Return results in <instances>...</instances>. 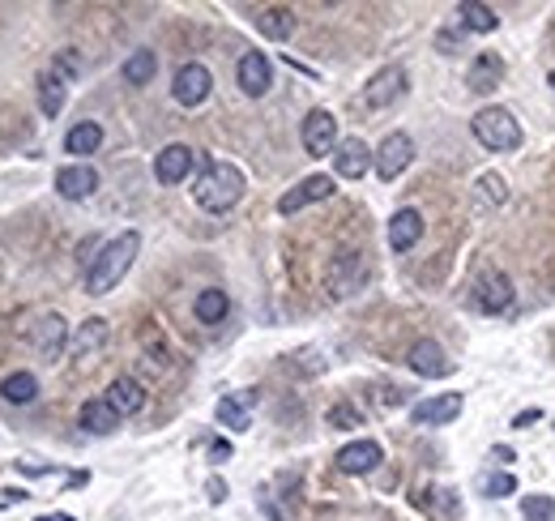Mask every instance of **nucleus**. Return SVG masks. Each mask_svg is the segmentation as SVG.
<instances>
[{
  "label": "nucleus",
  "mask_w": 555,
  "mask_h": 521,
  "mask_svg": "<svg viewBox=\"0 0 555 521\" xmlns=\"http://www.w3.org/2000/svg\"><path fill=\"white\" fill-rule=\"evenodd\" d=\"M137 252H141V235L137 231H124V235H116V240L99 244V257H90V270H86V291L90 295H107L124 274L133 270Z\"/></svg>",
  "instance_id": "nucleus-1"
},
{
  "label": "nucleus",
  "mask_w": 555,
  "mask_h": 521,
  "mask_svg": "<svg viewBox=\"0 0 555 521\" xmlns=\"http://www.w3.org/2000/svg\"><path fill=\"white\" fill-rule=\"evenodd\" d=\"M244 197V171L235 163H205L201 176L193 184V201L201 205L205 214H227L235 201Z\"/></svg>",
  "instance_id": "nucleus-2"
},
{
  "label": "nucleus",
  "mask_w": 555,
  "mask_h": 521,
  "mask_svg": "<svg viewBox=\"0 0 555 521\" xmlns=\"http://www.w3.org/2000/svg\"><path fill=\"white\" fill-rule=\"evenodd\" d=\"M363 282H368V261H363V252L355 248H342L329 257V270H325V291L329 299H351Z\"/></svg>",
  "instance_id": "nucleus-3"
},
{
  "label": "nucleus",
  "mask_w": 555,
  "mask_h": 521,
  "mask_svg": "<svg viewBox=\"0 0 555 521\" xmlns=\"http://www.w3.org/2000/svg\"><path fill=\"white\" fill-rule=\"evenodd\" d=\"M470 129H474V137H479L487 150L509 154V150L521 146V129H517V120L504 112V107H483V112L470 120Z\"/></svg>",
  "instance_id": "nucleus-4"
},
{
  "label": "nucleus",
  "mask_w": 555,
  "mask_h": 521,
  "mask_svg": "<svg viewBox=\"0 0 555 521\" xmlns=\"http://www.w3.org/2000/svg\"><path fill=\"white\" fill-rule=\"evenodd\" d=\"M470 304L487 312V317H500V312L513 308V278L500 274V270H483L479 278H474L470 287Z\"/></svg>",
  "instance_id": "nucleus-5"
},
{
  "label": "nucleus",
  "mask_w": 555,
  "mask_h": 521,
  "mask_svg": "<svg viewBox=\"0 0 555 521\" xmlns=\"http://www.w3.org/2000/svg\"><path fill=\"white\" fill-rule=\"evenodd\" d=\"M214 90V77L205 65H197V60H188V65L176 69V82H171V99H176L180 107H201L205 99H210Z\"/></svg>",
  "instance_id": "nucleus-6"
},
{
  "label": "nucleus",
  "mask_w": 555,
  "mask_h": 521,
  "mask_svg": "<svg viewBox=\"0 0 555 521\" xmlns=\"http://www.w3.org/2000/svg\"><path fill=\"white\" fill-rule=\"evenodd\" d=\"M299 137H304V150L312 154V159H325V154L338 150V116L325 112V107H316V112H308Z\"/></svg>",
  "instance_id": "nucleus-7"
},
{
  "label": "nucleus",
  "mask_w": 555,
  "mask_h": 521,
  "mask_svg": "<svg viewBox=\"0 0 555 521\" xmlns=\"http://www.w3.org/2000/svg\"><path fill=\"white\" fill-rule=\"evenodd\" d=\"M410 163H415V141H410V133H389L380 141V150H376V176L380 180H398Z\"/></svg>",
  "instance_id": "nucleus-8"
},
{
  "label": "nucleus",
  "mask_w": 555,
  "mask_h": 521,
  "mask_svg": "<svg viewBox=\"0 0 555 521\" xmlns=\"http://www.w3.org/2000/svg\"><path fill=\"white\" fill-rule=\"evenodd\" d=\"M406 94V69L402 65H389L380 69L368 86H363V107H372V112H385L389 103H398Z\"/></svg>",
  "instance_id": "nucleus-9"
},
{
  "label": "nucleus",
  "mask_w": 555,
  "mask_h": 521,
  "mask_svg": "<svg viewBox=\"0 0 555 521\" xmlns=\"http://www.w3.org/2000/svg\"><path fill=\"white\" fill-rule=\"evenodd\" d=\"M65 342H69V325H65L60 312H43V317L30 325V346H35L43 359H60Z\"/></svg>",
  "instance_id": "nucleus-10"
},
{
  "label": "nucleus",
  "mask_w": 555,
  "mask_h": 521,
  "mask_svg": "<svg viewBox=\"0 0 555 521\" xmlns=\"http://www.w3.org/2000/svg\"><path fill=\"white\" fill-rule=\"evenodd\" d=\"M462 406H466L462 393H436V398H423L410 410V419H415L419 428H444V423H453L462 415Z\"/></svg>",
  "instance_id": "nucleus-11"
},
{
  "label": "nucleus",
  "mask_w": 555,
  "mask_h": 521,
  "mask_svg": "<svg viewBox=\"0 0 555 521\" xmlns=\"http://www.w3.org/2000/svg\"><path fill=\"white\" fill-rule=\"evenodd\" d=\"M333 188H338V184H333L329 176H308V180H299L291 193L278 197V214H299V210H308V205H316V201H329Z\"/></svg>",
  "instance_id": "nucleus-12"
},
{
  "label": "nucleus",
  "mask_w": 555,
  "mask_h": 521,
  "mask_svg": "<svg viewBox=\"0 0 555 521\" xmlns=\"http://www.w3.org/2000/svg\"><path fill=\"white\" fill-rule=\"evenodd\" d=\"M333 167H338V176H346V180H363L368 167H376V154L368 150L363 137H346V141H338V150H333Z\"/></svg>",
  "instance_id": "nucleus-13"
},
{
  "label": "nucleus",
  "mask_w": 555,
  "mask_h": 521,
  "mask_svg": "<svg viewBox=\"0 0 555 521\" xmlns=\"http://www.w3.org/2000/svg\"><path fill=\"white\" fill-rule=\"evenodd\" d=\"M235 82H240V90L248 94V99H261V94H269V86H274V69H269L265 52H244L240 69H235Z\"/></svg>",
  "instance_id": "nucleus-14"
},
{
  "label": "nucleus",
  "mask_w": 555,
  "mask_h": 521,
  "mask_svg": "<svg viewBox=\"0 0 555 521\" xmlns=\"http://www.w3.org/2000/svg\"><path fill=\"white\" fill-rule=\"evenodd\" d=\"M94 188H99V171L90 163H69L56 171V193L65 201H86V197H94Z\"/></svg>",
  "instance_id": "nucleus-15"
},
{
  "label": "nucleus",
  "mask_w": 555,
  "mask_h": 521,
  "mask_svg": "<svg viewBox=\"0 0 555 521\" xmlns=\"http://www.w3.org/2000/svg\"><path fill=\"white\" fill-rule=\"evenodd\" d=\"M193 163H197V154L188 150V146H163L158 150V159H154V180L158 184H184L188 180V171H193Z\"/></svg>",
  "instance_id": "nucleus-16"
},
{
  "label": "nucleus",
  "mask_w": 555,
  "mask_h": 521,
  "mask_svg": "<svg viewBox=\"0 0 555 521\" xmlns=\"http://www.w3.org/2000/svg\"><path fill=\"white\" fill-rule=\"evenodd\" d=\"M338 470L342 475H372V470L385 462V449L376 445V440H355V445H346V449H338Z\"/></svg>",
  "instance_id": "nucleus-17"
},
{
  "label": "nucleus",
  "mask_w": 555,
  "mask_h": 521,
  "mask_svg": "<svg viewBox=\"0 0 555 521\" xmlns=\"http://www.w3.org/2000/svg\"><path fill=\"white\" fill-rule=\"evenodd\" d=\"M406 363H410V372H419V376H436V381H440V376H449V372H453V359L444 355L432 338H423V342L410 346Z\"/></svg>",
  "instance_id": "nucleus-18"
},
{
  "label": "nucleus",
  "mask_w": 555,
  "mask_h": 521,
  "mask_svg": "<svg viewBox=\"0 0 555 521\" xmlns=\"http://www.w3.org/2000/svg\"><path fill=\"white\" fill-rule=\"evenodd\" d=\"M500 77H504V56L500 52H479L470 60V69H466V86L474 94H491L500 86Z\"/></svg>",
  "instance_id": "nucleus-19"
},
{
  "label": "nucleus",
  "mask_w": 555,
  "mask_h": 521,
  "mask_svg": "<svg viewBox=\"0 0 555 521\" xmlns=\"http://www.w3.org/2000/svg\"><path fill=\"white\" fill-rule=\"evenodd\" d=\"M423 240V214L419 210H398L389 218V248L393 252H410Z\"/></svg>",
  "instance_id": "nucleus-20"
},
{
  "label": "nucleus",
  "mask_w": 555,
  "mask_h": 521,
  "mask_svg": "<svg viewBox=\"0 0 555 521\" xmlns=\"http://www.w3.org/2000/svg\"><path fill=\"white\" fill-rule=\"evenodd\" d=\"M252 402H257V393H227V398L218 402V423L231 432H248L252 428Z\"/></svg>",
  "instance_id": "nucleus-21"
},
{
  "label": "nucleus",
  "mask_w": 555,
  "mask_h": 521,
  "mask_svg": "<svg viewBox=\"0 0 555 521\" xmlns=\"http://www.w3.org/2000/svg\"><path fill=\"white\" fill-rule=\"evenodd\" d=\"M107 402L111 410L124 419V415H137L141 406H146V389H141V381H133V376H116V381L107 385Z\"/></svg>",
  "instance_id": "nucleus-22"
},
{
  "label": "nucleus",
  "mask_w": 555,
  "mask_h": 521,
  "mask_svg": "<svg viewBox=\"0 0 555 521\" xmlns=\"http://www.w3.org/2000/svg\"><path fill=\"white\" fill-rule=\"evenodd\" d=\"M77 423L90 432V436H111L120 428V415L111 410V402L107 398H94V402H86L82 406V415H77Z\"/></svg>",
  "instance_id": "nucleus-23"
},
{
  "label": "nucleus",
  "mask_w": 555,
  "mask_h": 521,
  "mask_svg": "<svg viewBox=\"0 0 555 521\" xmlns=\"http://www.w3.org/2000/svg\"><path fill=\"white\" fill-rule=\"evenodd\" d=\"M252 22H257V30H261L265 39H278V43L295 35V13H291V9H282V5L257 9V18H252Z\"/></svg>",
  "instance_id": "nucleus-24"
},
{
  "label": "nucleus",
  "mask_w": 555,
  "mask_h": 521,
  "mask_svg": "<svg viewBox=\"0 0 555 521\" xmlns=\"http://www.w3.org/2000/svg\"><path fill=\"white\" fill-rule=\"evenodd\" d=\"M193 312H197L201 325H222V321H227V312H231V299H227V291L205 287V291L193 299Z\"/></svg>",
  "instance_id": "nucleus-25"
},
{
  "label": "nucleus",
  "mask_w": 555,
  "mask_h": 521,
  "mask_svg": "<svg viewBox=\"0 0 555 521\" xmlns=\"http://www.w3.org/2000/svg\"><path fill=\"white\" fill-rule=\"evenodd\" d=\"M65 99H69V86L60 82L52 69H47V73L39 77V112H43L47 120H56L60 112H65Z\"/></svg>",
  "instance_id": "nucleus-26"
},
{
  "label": "nucleus",
  "mask_w": 555,
  "mask_h": 521,
  "mask_svg": "<svg viewBox=\"0 0 555 521\" xmlns=\"http://www.w3.org/2000/svg\"><path fill=\"white\" fill-rule=\"evenodd\" d=\"M99 146H103V129H99L94 120L73 124L69 137H65V154H77V159H82V154H94Z\"/></svg>",
  "instance_id": "nucleus-27"
},
{
  "label": "nucleus",
  "mask_w": 555,
  "mask_h": 521,
  "mask_svg": "<svg viewBox=\"0 0 555 521\" xmlns=\"http://www.w3.org/2000/svg\"><path fill=\"white\" fill-rule=\"evenodd\" d=\"M457 18H462V26L474 30V35H491V30L500 26L496 9H491V5H479V0H466V5H457Z\"/></svg>",
  "instance_id": "nucleus-28"
},
{
  "label": "nucleus",
  "mask_w": 555,
  "mask_h": 521,
  "mask_svg": "<svg viewBox=\"0 0 555 521\" xmlns=\"http://www.w3.org/2000/svg\"><path fill=\"white\" fill-rule=\"evenodd\" d=\"M124 86H150V77L158 73V56L150 52V47H141V52H133L129 60H124Z\"/></svg>",
  "instance_id": "nucleus-29"
},
{
  "label": "nucleus",
  "mask_w": 555,
  "mask_h": 521,
  "mask_svg": "<svg viewBox=\"0 0 555 521\" xmlns=\"http://www.w3.org/2000/svg\"><path fill=\"white\" fill-rule=\"evenodd\" d=\"M0 393H5V402H13V406H30L39 398V381L30 372H13L0 381Z\"/></svg>",
  "instance_id": "nucleus-30"
},
{
  "label": "nucleus",
  "mask_w": 555,
  "mask_h": 521,
  "mask_svg": "<svg viewBox=\"0 0 555 521\" xmlns=\"http://www.w3.org/2000/svg\"><path fill=\"white\" fill-rule=\"evenodd\" d=\"M111 338V329H107V321L103 317H90L82 329H77V338H73V351H77V359L82 355H90V351H99V346Z\"/></svg>",
  "instance_id": "nucleus-31"
},
{
  "label": "nucleus",
  "mask_w": 555,
  "mask_h": 521,
  "mask_svg": "<svg viewBox=\"0 0 555 521\" xmlns=\"http://www.w3.org/2000/svg\"><path fill=\"white\" fill-rule=\"evenodd\" d=\"M325 423H329V428H338V432H355V428H363V410L351 406V402H338V406H329Z\"/></svg>",
  "instance_id": "nucleus-32"
},
{
  "label": "nucleus",
  "mask_w": 555,
  "mask_h": 521,
  "mask_svg": "<svg viewBox=\"0 0 555 521\" xmlns=\"http://www.w3.org/2000/svg\"><path fill=\"white\" fill-rule=\"evenodd\" d=\"M479 197H483V205H504L509 201V184H504V176H496V171H487V176H479Z\"/></svg>",
  "instance_id": "nucleus-33"
},
{
  "label": "nucleus",
  "mask_w": 555,
  "mask_h": 521,
  "mask_svg": "<svg viewBox=\"0 0 555 521\" xmlns=\"http://www.w3.org/2000/svg\"><path fill=\"white\" fill-rule=\"evenodd\" d=\"M479 492H483V496H491V500L513 496V492H517V479L509 475V470H496V475H487V479L479 483Z\"/></svg>",
  "instance_id": "nucleus-34"
},
{
  "label": "nucleus",
  "mask_w": 555,
  "mask_h": 521,
  "mask_svg": "<svg viewBox=\"0 0 555 521\" xmlns=\"http://www.w3.org/2000/svg\"><path fill=\"white\" fill-rule=\"evenodd\" d=\"M52 73L60 77V82H73V77H82V56H77L73 47H65V52H56Z\"/></svg>",
  "instance_id": "nucleus-35"
},
{
  "label": "nucleus",
  "mask_w": 555,
  "mask_h": 521,
  "mask_svg": "<svg viewBox=\"0 0 555 521\" xmlns=\"http://www.w3.org/2000/svg\"><path fill=\"white\" fill-rule=\"evenodd\" d=\"M521 517H526V521H555L551 496H526V500H521Z\"/></svg>",
  "instance_id": "nucleus-36"
},
{
  "label": "nucleus",
  "mask_w": 555,
  "mask_h": 521,
  "mask_svg": "<svg viewBox=\"0 0 555 521\" xmlns=\"http://www.w3.org/2000/svg\"><path fill=\"white\" fill-rule=\"evenodd\" d=\"M538 419H543V410H538V406L534 410H521V415L513 419V428H530V423H538Z\"/></svg>",
  "instance_id": "nucleus-37"
},
{
  "label": "nucleus",
  "mask_w": 555,
  "mask_h": 521,
  "mask_svg": "<svg viewBox=\"0 0 555 521\" xmlns=\"http://www.w3.org/2000/svg\"><path fill=\"white\" fill-rule=\"evenodd\" d=\"M210 457H214V462H227V457H231V445H227V440H214V445H210Z\"/></svg>",
  "instance_id": "nucleus-38"
},
{
  "label": "nucleus",
  "mask_w": 555,
  "mask_h": 521,
  "mask_svg": "<svg viewBox=\"0 0 555 521\" xmlns=\"http://www.w3.org/2000/svg\"><path fill=\"white\" fill-rule=\"evenodd\" d=\"M222 496H227V483H222V479H210V500L218 504Z\"/></svg>",
  "instance_id": "nucleus-39"
},
{
  "label": "nucleus",
  "mask_w": 555,
  "mask_h": 521,
  "mask_svg": "<svg viewBox=\"0 0 555 521\" xmlns=\"http://www.w3.org/2000/svg\"><path fill=\"white\" fill-rule=\"evenodd\" d=\"M491 457H496V462H500V466H509V462H513V449H509V445H500V449H496V453H491Z\"/></svg>",
  "instance_id": "nucleus-40"
},
{
  "label": "nucleus",
  "mask_w": 555,
  "mask_h": 521,
  "mask_svg": "<svg viewBox=\"0 0 555 521\" xmlns=\"http://www.w3.org/2000/svg\"><path fill=\"white\" fill-rule=\"evenodd\" d=\"M35 521H73L69 513H43V517H35Z\"/></svg>",
  "instance_id": "nucleus-41"
},
{
  "label": "nucleus",
  "mask_w": 555,
  "mask_h": 521,
  "mask_svg": "<svg viewBox=\"0 0 555 521\" xmlns=\"http://www.w3.org/2000/svg\"><path fill=\"white\" fill-rule=\"evenodd\" d=\"M547 82H551V86H555V73H551V77H547Z\"/></svg>",
  "instance_id": "nucleus-42"
}]
</instances>
